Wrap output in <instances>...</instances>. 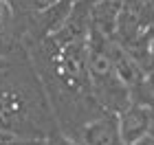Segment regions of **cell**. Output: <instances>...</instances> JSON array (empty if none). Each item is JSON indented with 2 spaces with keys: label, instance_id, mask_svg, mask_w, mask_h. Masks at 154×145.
<instances>
[{
  "label": "cell",
  "instance_id": "cell-5",
  "mask_svg": "<svg viewBox=\"0 0 154 145\" xmlns=\"http://www.w3.org/2000/svg\"><path fill=\"white\" fill-rule=\"evenodd\" d=\"M48 145H79V143H75L73 139H68V136L60 134V136H53V139L48 141Z\"/></svg>",
  "mask_w": 154,
  "mask_h": 145
},
{
  "label": "cell",
  "instance_id": "cell-7",
  "mask_svg": "<svg viewBox=\"0 0 154 145\" xmlns=\"http://www.w3.org/2000/svg\"><path fill=\"white\" fill-rule=\"evenodd\" d=\"M134 145H154V136H145V139H141V141L134 143Z\"/></svg>",
  "mask_w": 154,
  "mask_h": 145
},
{
  "label": "cell",
  "instance_id": "cell-4",
  "mask_svg": "<svg viewBox=\"0 0 154 145\" xmlns=\"http://www.w3.org/2000/svg\"><path fill=\"white\" fill-rule=\"evenodd\" d=\"M75 2L77 0H57L55 5L38 11V24H40L42 33L48 35V38L55 35L68 22V18H71V13L75 9Z\"/></svg>",
  "mask_w": 154,
  "mask_h": 145
},
{
  "label": "cell",
  "instance_id": "cell-3",
  "mask_svg": "<svg viewBox=\"0 0 154 145\" xmlns=\"http://www.w3.org/2000/svg\"><path fill=\"white\" fill-rule=\"evenodd\" d=\"M108 55H110V59H112V66H115L117 75L132 88V92L141 90L143 84H145V71L128 53V48H125L123 44H119L117 40H110L108 42Z\"/></svg>",
  "mask_w": 154,
  "mask_h": 145
},
{
  "label": "cell",
  "instance_id": "cell-8",
  "mask_svg": "<svg viewBox=\"0 0 154 145\" xmlns=\"http://www.w3.org/2000/svg\"><path fill=\"white\" fill-rule=\"evenodd\" d=\"M16 136H11V134H5V132H0V143H7V141H13Z\"/></svg>",
  "mask_w": 154,
  "mask_h": 145
},
{
  "label": "cell",
  "instance_id": "cell-6",
  "mask_svg": "<svg viewBox=\"0 0 154 145\" xmlns=\"http://www.w3.org/2000/svg\"><path fill=\"white\" fill-rule=\"evenodd\" d=\"M57 0H33V9L35 11H42V9H46V7H51L55 5Z\"/></svg>",
  "mask_w": 154,
  "mask_h": 145
},
{
  "label": "cell",
  "instance_id": "cell-2",
  "mask_svg": "<svg viewBox=\"0 0 154 145\" xmlns=\"http://www.w3.org/2000/svg\"><path fill=\"white\" fill-rule=\"evenodd\" d=\"M119 116V130H121V139L125 145H134L141 139L150 136L152 123H154V112L145 101L134 99L128 108H123Z\"/></svg>",
  "mask_w": 154,
  "mask_h": 145
},
{
  "label": "cell",
  "instance_id": "cell-10",
  "mask_svg": "<svg viewBox=\"0 0 154 145\" xmlns=\"http://www.w3.org/2000/svg\"><path fill=\"white\" fill-rule=\"evenodd\" d=\"M5 66H7V59L2 57V55H0V71H2V68H5Z\"/></svg>",
  "mask_w": 154,
  "mask_h": 145
},
{
  "label": "cell",
  "instance_id": "cell-9",
  "mask_svg": "<svg viewBox=\"0 0 154 145\" xmlns=\"http://www.w3.org/2000/svg\"><path fill=\"white\" fill-rule=\"evenodd\" d=\"M150 53H152V62H154V35H152V40H150Z\"/></svg>",
  "mask_w": 154,
  "mask_h": 145
},
{
  "label": "cell",
  "instance_id": "cell-1",
  "mask_svg": "<svg viewBox=\"0 0 154 145\" xmlns=\"http://www.w3.org/2000/svg\"><path fill=\"white\" fill-rule=\"evenodd\" d=\"M79 145H125L119 130V116L108 110H99L71 134H64Z\"/></svg>",
  "mask_w": 154,
  "mask_h": 145
}]
</instances>
